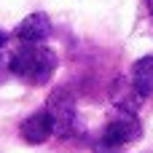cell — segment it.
I'll return each mask as SVG.
<instances>
[{"instance_id":"1","label":"cell","mask_w":153,"mask_h":153,"mask_svg":"<svg viewBox=\"0 0 153 153\" xmlns=\"http://www.w3.org/2000/svg\"><path fill=\"white\" fill-rule=\"evenodd\" d=\"M56 70V56L43 43H19L8 59V73L27 86H43Z\"/></svg>"},{"instance_id":"2","label":"cell","mask_w":153,"mask_h":153,"mask_svg":"<svg viewBox=\"0 0 153 153\" xmlns=\"http://www.w3.org/2000/svg\"><path fill=\"white\" fill-rule=\"evenodd\" d=\"M143 134V126L137 121L134 113L129 110H121L113 121H108V126L102 129V145L105 148H124L134 140H140Z\"/></svg>"},{"instance_id":"3","label":"cell","mask_w":153,"mask_h":153,"mask_svg":"<svg viewBox=\"0 0 153 153\" xmlns=\"http://www.w3.org/2000/svg\"><path fill=\"white\" fill-rule=\"evenodd\" d=\"M19 134H22V140H24V143H30V145H43L48 137H54V134H56L51 113L43 108V110H38V113L27 116V118L22 121V126H19Z\"/></svg>"},{"instance_id":"4","label":"cell","mask_w":153,"mask_h":153,"mask_svg":"<svg viewBox=\"0 0 153 153\" xmlns=\"http://www.w3.org/2000/svg\"><path fill=\"white\" fill-rule=\"evenodd\" d=\"M46 110L51 113V118H54V129H56L59 137H70V134L75 132V105H73V100H70L65 91L54 94V97L48 100Z\"/></svg>"},{"instance_id":"5","label":"cell","mask_w":153,"mask_h":153,"mask_svg":"<svg viewBox=\"0 0 153 153\" xmlns=\"http://www.w3.org/2000/svg\"><path fill=\"white\" fill-rule=\"evenodd\" d=\"M13 35L19 43H43L51 35V22L46 13H30L27 19H22Z\"/></svg>"},{"instance_id":"6","label":"cell","mask_w":153,"mask_h":153,"mask_svg":"<svg viewBox=\"0 0 153 153\" xmlns=\"http://www.w3.org/2000/svg\"><path fill=\"white\" fill-rule=\"evenodd\" d=\"M132 86L140 97H153V54L143 56L132 67Z\"/></svg>"},{"instance_id":"7","label":"cell","mask_w":153,"mask_h":153,"mask_svg":"<svg viewBox=\"0 0 153 153\" xmlns=\"http://www.w3.org/2000/svg\"><path fill=\"white\" fill-rule=\"evenodd\" d=\"M148 16L153 19V0H148Z\"/></svg>"}]
</instances>
